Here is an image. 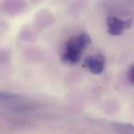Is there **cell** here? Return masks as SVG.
Listing matches in <instances>:
<instances>
[{
	"label": "cell",
	"mask_w": 134,
	"mask_h": 134,
	"mask_svg": "<svg viewBox=\"0 0 134 134\" xmlns=\"http://www.w3.org/2000/svg\"><path fill=\"white\" fill-rule=\"evenodd\" d=\"M23 97L17 94L0 92V105H6L16 103L23 99Z\"/></svg>",
	"instance_id": "277c9868"
},
{
	"label": "cell",
	"mask_w": 134,
	"mask_h": 134,
	"mask_svg": "<svg viewBox=\"0 0 134 134\" xmlns=\"http://www.w3.org/2000/svg\"><path fill=\"white\" fill-rule=\"evenodd\" d=\"M91 42V38L87 34H82L71 39L65 45L62 56L63 61L71 64L76 63L80 60L82 51Z\"/></svg>",
	"instance_id": "6da1fadb"
},
{
	"label": "cell",
	"mask_w": 134,
	"mask_h": 134,
	"mask_svg": "<svg viewBox=\"0 0 134 134\" xmlns=\"http://www.w3.org/2000/svg\"><path fill=\"white\" fill-rule=\"evenodd\" d=\"M127 78L129 82L134 85V65L129 68L127 72Z\"/></svg>",
	"instance_id": "8992f818"
},
{
	"label": "cell",
	"mask_w": 134,
	"mask_h": 134,
	"mask_svg": "<svg viewBox=\"0 0 134 134\" xmlns=\"http://www.w3.org/2000/svg\"><path fill=\"white\" fill-rule=\"evenodd\" d=\"M84 63L92 73L98 74L101 73L104 69L105 59L102 54L88 56L85 58Z\"/></svg>",
	"instance_id": "7a4b0ae2"
},
{
	"label": "cell",
	"mask_w": 134,
	"mask_h": 134,
	"mask_svg": "<svg viewBox=\"0 0 134 134\" xmlns=\"http://www.w3.org/2000/svg\"><path fill=\"white\" fill-rule=\"evenodd\" d=\"M113 128L118 134H134V125L125 122H115Z\"/></svg>",
	"instance_id": "5b68a950"
},
{
	"label": "cell",
	"mask_w": 134,
	"mask_h": 134,
	"mask_svg": "<svg viewBox=\"0 0 134 134\" xmlns=\"http://www.w3.org/2000/svg\"><path fill=\"white\" fill-rule=\"evenodd\" d=\"M108 32L114 36L120 35L126 28L125 21H123L114 16H109L107 19Z\"/></svg>",
	"instance_id": "3957f363"
}]
</instances>
